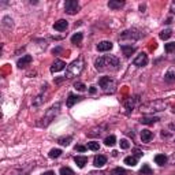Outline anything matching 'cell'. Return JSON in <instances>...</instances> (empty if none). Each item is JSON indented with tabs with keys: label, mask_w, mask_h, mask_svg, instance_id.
<instances>
[{
	"label": "cell",
	"mask_w": 175,
	"mask_h": 175,
	"mask_svg": "<svg viewBox=\"0 0 175 175\" xmlns=\"http://www.w3.org/2000/svg\"><path fill=\"white\" fill-rule=\"evenodd\" d=\"M94 67L99 71L105 70H118L119 67V59L114 55H104L94 60Z\"/></svg>",
	"instance_id": "1"
},
{
	"label": "cell",
	"mask_w": 175,
	"mask_h": 175,
	"mask_svg": "<svg viewBox=\"0 0 175 175\" xmlns=\"http://www.w3.org/2000/svg\"><path fill=\"white\" fill-rule=\"evenodd\" d=\"M84 68H85V60H84V58H78V59L73 60L67 66L66 75H64V77H66L67 80L77 78V77H80V75H81V73L84 71Z\"/></svg>",
	"instance_id": "2"
},
{
	"label": "cell",
	"mask_w": 175,
	"mask_h": 175,
	"mask_svg": "<svg viewBox=\"0 0 175 175\" xmlns=\"http://www.w3.org/2000/svg\"><path fill=\"white\" fill-rule=\"evenodd\" d=\"M60 107H62V104L58 101V103H55L52 107H49L47 109L45 114H44V116H43V119H41V122H40L41 127H47V126H49L51 123L55 121V118H56L60 112Z\"/></svg>",
	"instance_id": "3"
},
{
	"label": "cell",
	"mask_w": 175,
	"mask_h": 175,
	"mask_svg": "<svg viewBox=\"0 0 175 175\" xmlns=\"http://www.w3.org/2000/svg\"><path fill=\"white\" fill-rule=\"evenodd\" d=\"M167 107V103L163 100H156V101H149L146 104L141 105V111L144 114H153V112H160L164 111Z\"/></svg>",
	"instance_id": "4"
},
{
	"label": "cell",
	"mask_w": 175,
	"mask_h": 175,
	"mask_svg": "<svg viewBox=\"0 0 175 175\" xmlns=\"http://www.w3.org/2000/svg\"><path fill=\"white\" fill-rule=\"evenodd\" d=\"M99 85L103 89V92L107 94H112L116 92V81L111 77H101L99 80Z\"/></svg>",
	"instance_id": "5"
},
{
	"label": "cell",
	"mask_w": 175,
	"mask_h": 175,
	"mask_svg": "<svg viewBox=\"0 0 175 175\" xmlns=\"http://www.w3.org/2000/svg\"><path fill=\"white\" fill-rule=\"evenodd\" d=\"M142 36H144V34L140 32V30L129 29V30H125V32L121 34V37H119V39H121V40H133V41H136V40H140Z\"/></svg>",
	"instance_id": "6"
},
{
	"label": "cell",
	"mask_w": 175,
	"mask_h": 175,
	"mask_svg": "<svg viewBox=\"0 0 175 175\" xmlns=\"http://www.w3.org/2000/svg\"><path fill=\"white\" fill-rule=\"evenodd\" d=\"M78 10H80V4H78L77 0H67V2L64 3V11L67 14H70V15L77 14Z\"/></svg>",
	"instance_id": "7"
},
{
	"label": "cell",
	"mask_w": 175,
	"mask_h": 175,
	"mask_svg": "<svg viewBox=\"0 0 175 175\" xmlns=\"http://www.w3.org/2000/svg\"><path fill=\"white\" fill-rule=\"evenodd\" d=\"M133 64L137 67H144L148 64V55L145 52H141L140 55H137V58L133 60Z\"/></svg>",
	"instance_id": "8"
},
{
	"label": "cell",
	"mask_w": 175,
	"mask_h": 175,
	"mask_svg": "<svg viewBox=\"0 0 175 175\" xmlns=\"http://www.w3.org/2000/svg\"><path fill=\"white\" fill-rule=\"evenodd\" d=\"M64 68H66V63L60 59H56L51 66V73H58V71H62Z\"/></svg>",
	"instance_id": "9"
},
{
	"label": "cell",
	"mask_w": 175,
	"mask_h": 175,
	"mask_svg": "<svg viewBox=\"0 0 175 175\" xmlns=\"http://www.w3.org/2000/svg\"><path fill=\"white\" fill-rule=\"evenodd\" d=\"M32 60H33V58L30 56V55H25V56H22L18 62H16V66H18L19 68H25L32 63Z\"/></svg>",
	"instance_id": "10"
},
{
	"label": "cell",
	"mask_w": 175,
	"mask_h": 175,
	"mask_svg": "<svg viewBox=\"0 0 175 175\" xmlns=\"http://www.w3.org/2000/svg\"><path fill=\"white\" fill-rule=\"evenodd\" d=\"M67 27H68V23L66 19H59L53 23V29L58 30V32H64Z\"/></svg>",
	"instance_id": "11"
},
{
	"label": "cell",
	"mask_w": 175,
	"mask_h": 175,
	"mask_svg": "<svg viewBox=\"0 0 175 175\" xmlns=\"http://www.w3.org/2000/svg\"><path fill=\"white\" fill-rule=\"evenodd\" d=\"M121 49H122L123 55H125V58H130L137 51V48L133 45H126V44H123V45H121Z\"/></svg>",
	"instance_id": "12"
},
{
	"label": "cell",
	"mask_w": 175,
	"mask_h": 175,
	"mask_svg": "<svg viewBox=\"0 0 175 175\" xmlns=\"http://www.w3.org/2000/svg\"><path fill=\"white\" fill-rule=\"evenodd\" d=\"M112 43L111 41H101V43L97 44V51L100 52H107V51H111L112 49Z\"/></svg>",
	"instance_id": "13"
},
{
	"label": "cell",
	"mask_w": 175,
	"mask_h": 175,
	"mask_svg": "<svg viewBox=\"0 0 175 175\" xmlns=\"http://www.w3.org/2000/svg\"><path fill=\"white\" fill-rule=\"evenodd\" d=\"M47 88H48V85L45 84V85L43 86V92H41V93H40V94L37 96V97L33 100V105H36V107H37V105H41L44 101H45V96H44V90H47Z\"/></svg>",
	"instance_id": "14"
},
{
	"label": "cell",
	"mask_w": 175,
	"mask_h": 175,
	"mask_svg": "<svg viewBox=\"0 0 175 175\" xmlns=\"http://www.w3.org/2000/svg\"><path fill=\"white\" fill-rule=\"evenodd\" d=\"M107 163V156H104V155H97V156H94V160H93V164L96 167H103L104 164Z\"/></svg>",
	"instance_id": "15"
},
{
	"label": "cell",
	"mask_w": 175,
	"mask_h": 175,
	"mask_svg": "<svg viewBox=\"0 0 175 175\" xmlns=\"http://www.w3.org/2000/svg\"><path fill=\"white\" fill-rule=\"evenodd\" d=\"M81 100H82L81 96H75L74 93H70V94H68V99H67V107L71 108L75 104V103H78V101H81Z\"/></svg>",
	"instance_id": "16"
},
{
	"label": "cell",
	"mask_w": 175,
	"mask_h": 175,
	"mask_svg": "<svg viewBox=\"0 0 175 175\" xmlns=\"http://www.w3.org/2000/svg\"><path fill=\"white\" fill-rule=\"evenodd\" d=\"M74 162L80 168H84L85 166L88 164V157L86 156H75L74 157Z\"/></svg>",
	"instance_id": "17"
},
{
	"label": "cell",
	"mask_w": 175,
	"mask_h": 175,
	"mask_svg": "<svg viewBox=\"0 0 175 175\" xmlns=\"http://www.w3.org/2000/svg\"><path fill=\"white\" fill-rule=\"evenodd\" d=\"M152 138H153V133L150 131V130L145 129V130H142L141 131V141L142 142H149Z\"/></svg>",
	"instance_id": "18"
},
{
	"label": "cell",
	"mask_w": 175,
	"mask_h": 175,
	"mask_svg": "<svg viewBox=\"0 0 175 175\" xmlns=\"http://www.w3.org/2000/svg\"><path fill=\"white\" fill-rule=\"evenodd\" d=\"M159 121V118H156V116H142L141 119H140V122L142 123V125H153V123H156Z\"/></svg>",
	"instance_id": "19"
},
{
	"label": "cell",
	"mask_w": 175,
	"mask_h": 175,
	"mask_svg": "<svg viewBox=\"0 0 175 175\" xmlns=\"http://www.w3.org/2000/svg\"><path fill=\"white\" fill-rule=\"evenodd\" d=\"M125 6V2H121V0H109L108 2V7L112 10H119Z\"/></svg>",
	"instance_id": "20"
},
{
	"label": "cell",
	"mask_w": 175,
	"mask_h": 175,
	"mask_svg": "<svg viewBox=\"0 0 175 175\" xmlns=\"http://www.w3.org/2000/svg\"><path fill=\"white\" fill-rule=\"evenodd\" d=\"M138 101V97H136V99H129V100H126L125 101V107L126 109H127V112H131L133 111V108L136 107V103Z\"/></svg>",
	"instance_id": "21"
},
{
	"label": "cell",
	"mask_w": 175,
	"mask_h": 175,
	"mask_svg": "<svg viewBox=\"0 0 175 175\" xmlns=\"http://www.w3.org/2000/svg\"><path fill=\"white\" fill-rule=\"evenodd\" d=\"M164 81L166 82H175V68H170L164 75Z\"/></svg>",
	"instance_id": "22"
},
{
	"label": "cell",
	"mask_w": 175,
	"mask_h": 175,
	"mask_svg": "<svg viewBox=\"0 0 175 175\" xmlns=\"http://www.w3.org/2000/svg\"><path fill=\"white\" fill-rule=\"evenodd\" d=\"M71 141H73V137H71V136H67V137H60V138L58 140V144H59V145H62V146H68Z\"/></svg>",
	"instance_id": "23"
},
{
	"label": "cell",
	"mask_w": 175,
	"mask_h": 175,
	"mask_svg": "<svg viewBox=\"0 0 175 175\" xmlns=\"http://www.w3.org/2000/svg\"><path fill=\"white\" fill-rule=\"evenodd\" d=\"M103 129H104V126L93 127L92 130H89V131H88V136H89V137H97V136H100L101 133H103Z\"/></svg>",
	"instance_id": "24"
},
{
	"label": "cell",
	"mask_w": 175,
	"mask_h": 175,
	"mask_svg": "<svg viewBox=\"0 0 175 175\" xmlns=\"http://www.w3.org/2000/svg\"><path fill=\"white\" fill-rule=\"evenodd\" d=\"M167 160H168V157L166 155H156L155 156V162H156V164H159V166H164V164L167 163Z\"/></svg>",
	"instance_id": "25"
},
{
	"label": "cell",
	"mask_w": 175,
	"mask_h": 175,
	"mask_svg": "<svg viewBox=\"0 0 175 175\" xmlns=\"http://www.w3.org/2000/svg\"><path fill=\"white\" fill-rule=\"evenodd\" d=\"M140 174H141V175H152L153 174V170L149 167V164H144L142 168L140 170Z\"/></svg>",
	"instance_id": "26"
},
{
	"label": "cell",
	"mask_w": 175,
	"mask_h": 175,
	"mask_svg": "<svg viewBox=\"0 0 175 175\" xmlns=\"http://www.w3.org/2000/svg\"><path fill=\"white\" fill-rule=\"evenodd\" d=\"M115 142H116V137L115 136H108V137H105V140H104V144L107 146H114Z\"/></svg>",
	"instance_id": "27"
},
{
	"label": "cell",
	"mask_w": 175,
	"mask_h": 175,
	"mask_svg": "<svg viewBox=\"0 0 175 175\" xmlns=\"http://www.w3.org/2000/svg\"><path fill=\"white\" fill-rule=\"evenodd\" d=\"M82 39H84V34L82 33H75L73 37H71V43L73 44H81Z\"/></svg>",
	"instance_id": "28"
},
{
	"label": "cell",
	"mask_w": 175,
	"mask_h": 175,
	"mask_svg": "<svg viewBox=\"0 0 175 175\" xmlns=\"http://www.w3.org/2000/svg\"><path fill=\"white\" fill-rule=\"evenodd\" d=\"M171 36H173V30L171 29H166V30H163V32L160 33V39L162 40H168Z\"/></svg>",
	"instance_id": "29"
},
{
	"label": "cell",
	"mask_w": 175,
	"mask_h": 175,
	"mask_svg": "<svg viewBox=\"0 0 175 175\" xmlns=\"http://www.w3.org/2000/svg\"><path fill=\"white\" fill-rule=\"evenodd\" d=\"M111 175H127V171L125 168H121V167H115V168L111 171Z\"/></svg>",
	"instance_id": "30"
},
{
	"label": "cell",
	"mask_w": 175,
	"mask_h": 175,
	"mask_svg": "<svg viewBox=\"0 0 175 175\" xmlns=\"http://www.w3.org/2000/svg\"><path fill=\"white\" fill-rule=\"evenodd\" d=\"M125 164H127V166H136L137 164V157L136 156H127L125 159Z\"/></svg>",
	"instance_id": "31"
},
{
	"label": "cell",
	"mask_w": 175,
	"mask_h": 175,
	"mask_svg": "<svg viewBox=\"0 0 175 175\" xmlns=\"http://www.w3.org/2000/svg\"><path fill=\"white\" fill-rule=\"evenodd\" d=\"M59 173H60V175H75V173L70 168V167H62Z\"/></svg>",
	"instance_id": "32"
},
{
	"label": "cell",
	"mask_w": 175,
	"mask_h": 175,
	"mask_svg": "<svg viewBox=\"0 0 175 175\" xmlns=\"http://www.w3.org/2000/svg\"><path fill=\"white\" fill-rule=\"evenodd\" d=\"M60 155H62V150L60 149H51L49 150V155H48V156H49L51 159H56V157H59Z\"/></svg>",
	"instance_id": "33"
},
{
	"label": "cell",
	"mask_w": 175,
	"mask_h": 175,
	"mask_svg": "<svg viewBox=\"0 0 175 175\" xmlns=\"http://www.w3.org/2000/svg\"><path fill=\"white\" fill-rule=\"evenodd\" d=\"M88 149H90V150H99V149H100V145H99V142L92 141V142L88 144Z\"/></svg>",
	"instance_id": "34"
},
{
	"label": "cell",
	"mask_w": 175,
	"mask_h": 175,
	"mask_svg": "<svg viewBox=\"0 0 175 175\" xmlns=\"http://www.w3.org/2000/svg\"><path fill=\"white\" fill-rule=\"evenodd\" d=\"M164 49H166L167 53H171L173 51H175V43H168V44H166Z\"/></svg>",
	"instance_id": "35"
},
{
	"label": "cell",
	"mask_w": 175,
	"mask_h": 175,
	"mask_svg": "<svg viewBox=\"0 0 175 175\" xmlns=\"http://www.w3.org/2000/svg\"><path fill=\"white\" fill-rule=\"evenodd\" d=\"M74 88L77 89V90H80V92H84L85 89H86V86H85V85L82 84V82H80V81L75 82V84H74Z\"/></svg>",
	"instance_id": "36"
},
{
	"label": "cell",
	"mask_w": 175,
	"mask_h": 175,
	"mask_svg": "<svg viewBox=\"0 0 175 175\" xmlns=\"http://www.w3.org/2000/svg\"><path fill=\"white\" fill-rule=\"evenodd\" d=\"M129 146H130V144L127 140H121V148L122 149H129Z\"/></svg>",
	"instance_id": "37"
},
{
	"label": "cell",
	"mask_w": 175,
	"mask_h": 175,
	"mask_svg": "<svg viewBox=\"0 0 175 175\" xmlns=\"http://www.w3.org/2000/svg\"><path fill=\"white\" fill-rule=\"evenodd\" d=\"M86 149H88V146H84V145H75V150H78V152H85Z\"/></svg>",
	"instance_id": "38"
},
{
	"label": "cell",
	"mask_w": 175,
	"mask_h": 175,
	"mask_svg": "<svg viewBox=\"0 0 175 175\" xmlns=\"http://www.w3.org/2000/svg\"><path fill=\"white\" fill-rule=\"evenodd\" d=\"M88 175H107V173H104V171H90Z\"/></svg>",
	"instance_id": "39"
},
{
	"label": "cell",
	"mask_w": 175,
	"mask_h": 175,
	"mask_svg": "<svg viewBox=\"0 0 175 175\" xmlns=\"http://www.w3.org/2000/svg\"><path fill=\"white\" fill-rule=\"evenodd\" d=\"M134 152H136V157H137V159H138V157H141V156H142V152H141V150H140V149H136Z\"/></svg>",
	"instance_id": "40"
},
{
	"label": "cell",
	"mask_w": 175,
	"mask_h": 175,
	"mask_svg": "<svg viewBox=\"0 0 175 175\" xmlns=\"http://www.w3.org/2000/svg\"><path fill=\"white\" fill-rule=\"evenodd\" d=\"M96 92H97V89H96V86H90V89H89V93H90V94H94Z\"/></svg>",
	"instance_id": "41"
},
{
	"label": "cell",
	"mask_w": 175,
	"mask_h": 175,
	"mask_svg": "<svg viewBox=\"0 0 175 175\" xmlns=\"http://www.w3.org/2000/svg\"><path fill=\"white\" fill-rule=\"evenodd\" d=\"M171 12H173V14H175V2H173V3H171Z\"/></svg>",
	"instance_id": "42"
},
{
	"label": "cell",
	"mask_w": 175,
	"mask_h": 175,
	"mask_svg": "<svg viewBox=\"0 0 175 175\" xmlns=\"http://www.w3.org/2000/svg\"><path fill=\"white\" fill-rule=\"evenodd\" d=\"M41 175H55V173H53V171H47V173H44Z\"/></svg>",
	"instance_id": "43"
},
{
	"label": "cell",
	"mask_w": 175,
	"mask_h": 175,
	"mask_svg": "<svg viewBox=\"0 0 175 175\" xmlns=\"http://www.w3.org/2000/svg\"><path fill=\"white\" fill-rule=\"evenodd\" d=\"M170 160H171V162H173V163L175 164V152L173 153V155H171V157H170Z\"/></svg>",
	"instance_id": "44"
},
{
	"label": "cell",
	"mask_w": 175,
	"mask_h": 175,
	"mask_svg": "<svg viewBox=\"0 0 175 175\" xmlns=\"http://www.w3.org/2000/svg\"><path fill=\"white\" fill-rule=\"evenodd\" d=\"M62 51V48H56V49H53V53H59Z\"/></svg>",
	"instance_id": "45"
},
{
	"label": "cell",
	"mask_w": 175,
	"mask_h": 175,
	"mask_svg": "<svg viewBox=\"0 0 175 175\" xmlns=\"http://www.w3.org/2000/svg\"><path fill=\"white\" fill-rule=\"evenodd\" d=\"M170 129H171V130H175V123H171V125H170Z\"/></svg>",
	"instance_id": "46"
},
{
	"label": "cell",
	"mask_w": 175,
	"mask_h": 175,
	"mask_svg": "<svg viewBox=\"0 0 175 175\" xmlns=\"http://www.w3.org/2000/svg\"><path fill=\"white\" fill-rule=\"evenodd\" d=\"M140 10H141V11L144 12V10H145V6H142V4H141V6H140Z\"/></svg>",
	"instance_id": "47"
},
{
	"label": "cell",
	"mask_w": 175,
	"mask_h": 175,
	"mask_svg": "<svg viewBox=\"0 0 175 175\" xmlns=\"http://www.w3.org/2000/svg\"><path fill=\"white\" fill-rule=\"evenodd\" d=\"M173 112H174V114H175V105H174V107H173Z\"/></svg>",
	"instance_id": "48"
}]
</instances>
